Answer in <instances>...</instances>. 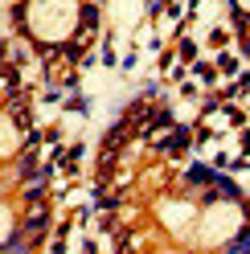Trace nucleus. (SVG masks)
<instances>
[{
  "label": "nucleus",
  "mask_w": 250,
  "mask_h": 254,
  "mask_svg": "<svg viewBox=\"0 0 250 254\" xmlns=\"http://www.w3.org/2000/svg\"><path fill=\"white\" fill-rule=\"evenodd\" d=\"M45 230V213H33L29 217V234H41Z\"/></svg>",
  "instance_id": "f257e3e1"
}]
</instances>
